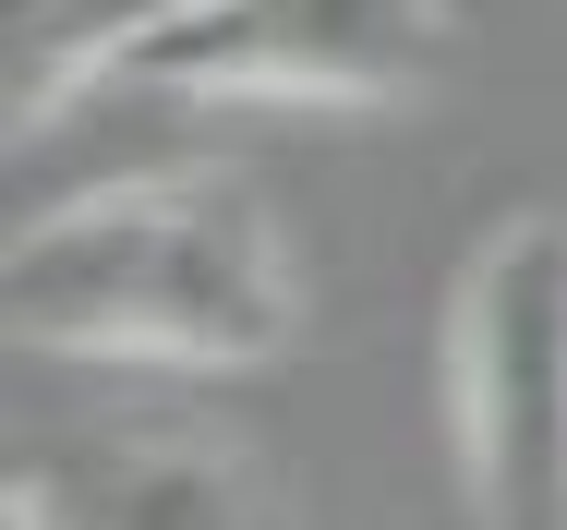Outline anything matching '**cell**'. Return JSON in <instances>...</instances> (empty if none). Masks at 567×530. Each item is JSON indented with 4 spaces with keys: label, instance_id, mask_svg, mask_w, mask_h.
Returning <instances> with one entry per match:
<instances>
[{
    "label": "cell",
    "instance_id": "cell-5",
    "mask_svg": "<svg viewBox=\"0 0 567 530\" xmlns=\"http://www.w3.org/2000/svg\"><path fill=\"white\" fill-rule=\"evenodd\" d=\"M0 12H12V133H49L61 108L133 73V49L169 0H0Z\"/></svg>",
    "mask_w": 567,
    "mask_h": 530
},
{
    "label": "cell",
    "instance_id": "cell-3",
    "mask_svg": "<svg viewBox=\"0 0 567 530\" xmlns=\"http://www.w3.org/2000/svg\"><path fill=\"white\" fill-rule=\"evenodd\" d=\"M447 73V0H169L121 85L194 108H423Z\"/></svg>",
    "mask_w": 567,
    "mask_h": 530
},
{
    "label": "cell",
    "instance_id": "cell-2",
    "mask_svg": "<svg viewBox=\"0 0 567 530\" xmlns=\"http://www.w3.org/2000/svg\"><path fill=\"white\" fill-rule=\"evenodd\" d=\"M447 458L471 519L556 530L567 519V217L519 206L471 241L435 337Z\"/></svg>",
    "mask_w": 567,
    "mask_h": 530
},
{
    "label": "cell",
    "instance_id": "cell-4",
    "mask_svg": "<svg viewBox=\"0 0 567 530\" xmlns=\"http://www.w3.org/2000/svg\"><path fill=\"white\" fill-rule=\"evenodd\" d=\"M73 495H97V519H169V530L254 519V470L229 446H206V434H121V446H85L73 470H24L12 458V530L61 519Z\"/></svg>",
    "mask_w": 567,
    "mask_h": 530
},
{
    "label": "cell",
    "instance_id": "cell-1",
    "mask_svg": "<svg viewBox=\"0 0 567 530\" xmlns=\"http://www.w3.org/2000/svg\"><path fill=\"white\" fill-rule=\"evenodd\" d=\"M12 350L37 362H145V374H254L302 337V266L254 181L169 169L73 194L12 229L0 266Z\"/></svg>",
    "mask_w": 567,
    "mask_h": 530
}]
</instances>
